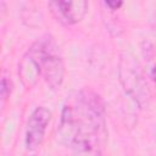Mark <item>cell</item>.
<instances>
[{
  "mask_svg": "<svg viewBox=\"0 0 156 156\" xmlns=\"http://www.w3.org/2000/svg\"><path fill=\"white\" fill-rule=\"evenodd\" d=\"M105 5L108 6L111 10H117L119 6H122V1H111V0H107V1H105Z\"/></svg>",
  "mask_w": 156,
  "mask_h": 156,
  "instance_id": "cell-7",
  "label": "cell"
},
{
  "mask_svg": "<svg viewBox=\"0 0 156 156\" xmlns=\"http://www.w3.org/2000/svg\"><path fill=\"white\" fill-rule=\"evenodd\" d=\"M96 156H101V155H100V154H98V155H96Z\"/></svg>",
  "mask_w": 156,
  "mask_h": 156,
  "instance_id": "cell-9",
  "label": "cell"
},
{
  "mask_svg": "<svg viewBox=\"0 0 156 156\" xmlns=\"http://www.w3.org/2000/svg\"><path fill=\"white\" fill-rule=\"evenodd\" d=\"M38 62L40 76L51 89H60L63 82L65 66L58 54V48L51 38L41 39L34 43L28 50Z\"/></svg>",
  "mask_w": 156,
  "mask_h": 156,
  "instance_id": "cell-2",
  "label": "cell"
},
{
  "mask_svg": "<svg viewBox=\"0 0 156 156\" xmlns=\"http://www.w3.org/2000/svg\"><path fill=\"white\" fill-rule=\"evenodd\" d=\"M104 135L105 112L100 96L91 90L69 96L62 108L57 139L82 155L90 152Z\"/></svg>",
  "mask_w": 156,
  "mask_h": 156,
  "instance_id": "cell-1",
  "label": "cell"
},
{
  "mask_svg": "<svg viewBox=\"0 0 156 156\" xmlns=\"http://www.w3.org/2000/svg\"><path fill=\"white\" fill-rule=\"evenodd\" d=\"M10 93H11V83L6 77H4L1 79V99H2V101H5L10 96Z\"/></svg>",
  "mask_w": 156,
  "mask_h": 156,
  "instance_id": "cell-6",
  "label": "cell"
},
{
  "mask_svg": "<svg viewBox=\"0 0 156 156\" xmlns=\"http://www.w3.org/2000/svg\"><path fill=\"white\" fill-rule=\"evenodd\" d=\"M118 74L126 93L139 106H143L149 99V89L139 62L130 54H123L121 56Z\"/></svg>",
  "mask_w": 156,
  "mask_h": 156,
  "instance_id": "cell-3",
  "label": "cell"
},
{
  "mask_svg": "<svg viewBox=\"0 0 156 156\" xmlns=\"http://www.w3.org/2000/svg\"><path fill=\"white\" fill-rule=\"evenodd\" d=\"M50 118L51 112L44 106L37 107L30 113L26 129V146L28 150H35L41 145Z\"/></svg>",
  "mask_w": 156,
  "mask_h": 156,
  "instance_id": "cell-4",
  "label": "cell"
},
{
  "mask_svg": "<svg viewBox=\"0 0 156 156\" xmlns=\"http://www.w3.org/2000/svg\"><path fill=\"white\" fill-rule=\"evenodd\" d=\"M54 17L62 24L69 26L78 23L85 16L89 4L84 0L79 1H50L48 4Z\"/></svg>",
  "mask_w": 156,
  "mask_h": 156,
  "instance_id": "cell-5",
  "label": "cell"
},
{
  "mask_svg": "<svg viewBox=\"0 0 156 156\" xmlns=\"http://www.w3.org/2000/svg\"><path fill=\"white\" fill-rule=\"evenodd\" d=\"M150 76H151V78H152V80L156 83V65L152 67V69H151V72H150Z\"/></svg>",
  "mask_w": 156,
  "mask_h": 156,
  "instance_id": "cell-8",
  "label": "cell"
}]
</instances>
